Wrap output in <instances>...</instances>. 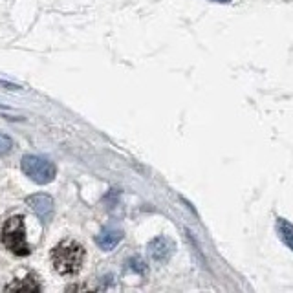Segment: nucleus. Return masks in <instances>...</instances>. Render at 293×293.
<instances>
[{
  "label": "nucleus",
  "mask_w": 293,
  "mask_h": 293,
  "mask_svg": "<svg viewBox=\"0 0 293 293\" xmlns=\"http://www.w3.org/2000/svg\"><path fill=\"white\" fill-rule=\"evenodd\" d=\"M53 267L61 275H77L81 272L84 262V250L83 245L74 240H64L57 244L52 251Z\"/></svg>",
  "instance_id": "obj_1"
},
{
  "label": "nucleus",
  "mask_w": 293,
  "mask_h": 293,
  "mask_svg": "<svg viewBox=\"0 0 293 293\" xmlns=\"http://www.w3.org/2000/svg\"><path fill=\"white\" fill-rule=\"evenodd\" d=\"M2 244L6 250L13 255L26 257L30 255V245L26 242V229H24V218L22 216H11L2 228Z\"/></svg>",
  "instance_id": "obj_2"
},
{
  "label": "nucleus",
  "mask_w": 293,
  "mask_h": 293,
  "mask_svg": "<svg viewBox=\"0 0 293 293\" xmlns=\"http://www.w3.org/2000/svg\"><path fill=\"white\" fill-rule=\"evenodd\" d=\"M20 167L22 172L28 178L40 185H46L50 182H53V178L57 174V169H55V165L50 160H46L42 156H33V154H28V156L22 157Z\"/></svg>",
  "instance_id": "obj_3"
},
{
  "label": "nucleus",
  "mask_w": 293,
  "mask_h": 293,
  "mask_svg": "<svg viewBox=\"0 0 293 293\" xmlns=\"http://www.w3.org/2000/svg\"><path fill=\"white\" fill-rule=\"evenodd\" d=\"M26 204L33 209L37 216H39L40 222H50L53 215V198L48 196V194H31V196L26 198Z\"/></svg>",
  "instance_id": "obj_4"
},
{
  "label": "nucleus",
  "mask_w": 293,
  "mask_h": 293,
  "mask_svg": "<svg viewBox=\"0 0 293 293\" xmlns=\"http://www.w3.org/2000/svg\"><path fill=\"white\" fill-rule=\"evenodd\" d=\"M149 253H150V257H152L154 260H157V262H163V260H167V258L171 257L172 242L167 240V238H163V236H160V238H156V240L150 242Z\"/></svg>",
  "instance_id": "obj_5"
},
{
  "label": "nucleus",
  "mask_w": 293,
  "mask_h": 293,
  "mask_svg": "<svg viewBox=\"0 0 293 293\" xmlns=\"http://www.w3.org/2000/svg\"><path fill=\"white\" fill-rule=\"evenodd\" d=\"M123 238V233L119 229H103V231L97 235V245H99L101 250L105 251H112L116 245L121 242Z\"/></svg>",
  "instance_id": "obj_6"
},
{
  "label": "nucleus",
  "mask_w": 293,
  "mask_h": 293,
  "mask_svg": "<svg viewBox=\"0 0 293 293\" xmlns=\"http://www.w3.org/2000/svg\"><path fill=\"white\" fill-rule=\"evenodd\" d=\"M277 231H279L280 238L284 240V244L288 245L289 250H293V226L284 218L277 220Z\"/></svg>",
  "instance_id": "obj_7"
},
{
  "label": "nucleus",
  "mask_w": 293,
  "mask_h": 293,
  "mask_svg": "<svg viewBox=\"0 0 293 293\" xmlns=\"http://www.w3.org/2000/svg\"><path fill=\"white\" fill-rule=\"evenodd\" d=\"M8 289H17V291H33V289H37L39 291L40 286L31 277H28V282H13V284L8 286Z\"/></svg>",
  "instance_id": "obj_8"
},
{
  "label": "nucleus",
  "mask_w": 293,
  "mask_h": 293,
  "mask_svg": "<svg viewBox=\"0 0 293 293\" xmlns=\"http://www.w3.org/2000/svg\"><path fill=\"white\" fill-rule=\"evenodd\" d=\"M11 149H13V140L6 136V134H0V157L8 156L11 152Z\"/></svg>",
  "instance_id": "obj_9"
},
{
  "label": "nucleus",
  "mask_w": 293,
  "mask_h": 293,
  "mask_svg": "<svg viewBox=\"0 0 293 293\" xmlns=\"http://www.w3.org/2000/svg\"><path fill=\"white\" fill-rule=\"evenodd\" d=\"M215 2H229V0H215Z\"/></svg>",
  "instance_id": "obj_10"
}]
</instances>
